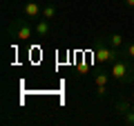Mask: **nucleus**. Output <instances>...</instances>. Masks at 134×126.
<instances>
[{"mask_svg": "<svg viewBox=\"0 0 134 126\" xmlns=\"http://www.w3.org/2000/svg\"><path fill=\"white\" fill-rule=\"evenodd\" d=\"M110 74L116 83H134V63L121 56L110 65Z\"/></svg>", "mask_w": 134, "mask_h": 126, "instance_id": "1", "label": "nucleus"}, {"mask_svg": "<svg viewBox=\"0 0 134 126\" xmlns=\"http://www.w3.org/2000/svg\"><path fill=\"white\" fill-rule=\"evenodd\" d=\"M94 56H96V61L103 63V65H112L116 59L123 56V52H121L119 47H112V45L105 41V36H103V38L94 41Z\"/></svg>", "mask_w": 134, "mask_h": 126, "instance_id": "2", "label": "nucleus"}, {"mask_svg": "<svg viewBox=\"0 0 134 126\" xmlns=\"http://www.w3.org/2000/svg\"><path fill=\"white\" fill-rule=\"evenodd\" d=\"M27 20H29V18H25V16H23V18L14 20V23L9 25V34L14 36L18 43H29L31 36H36V29H34Z\"/></svg>", "mask_w": 134, "mask_h": 126, "instance_id": "3", "label": "nucleus"}, {"mask_svg": "<svg viewBox=\"0 0 134 126\" xmlns=\"http://www.w3.org/2000/svg\"><path fill=\"white\" fill-rule=\"evenodd\" d=\"M40 14H43V5H40L38 0H29V2L23 5V16L25 18L36 20V18H40Z\"/></svg>", "mask_w": 134, "mask_h": 126, "instance_id": "4", "label": "nucleus"}, {"mask_svg": "<svg viewBox=\"0 0 134 126\" xmlns=\"http://www.w3.org/2000/svg\"><path fill=\"white\" fill-rule=\"evenodd\" d=\"M112 110H114L116 117H123L127 110H132V101H130L127 97H119V99H114V104H112Z\"/></svg>", "mask_w": 134, "mask_h": 126, "instance_id": "5", "label": "nucleus"}, {"mask_svg": "<svg viewBox=\"0 0 134 126\" xmlns=\"http://www.w3.org/2000/svg\"><path fill=\"white\" fill-rule=\"evenodd\" d=\"M34 29H36V38H47L49 36V32H52V20H47V18H40L38 23L34 25Z\"/></svg>", "mask_w": 134, "mask_h": 126, "instance_id": "6", "label": "nucleus"}, {"mask_svg": "<svg viewBox=\"0 0 134 126\" xmlns=\"http://www.w3.org/2000/svg\"><path fill=\"white\" fill-rule=\"evenodd\" d=\"M58 16V7L54 5V2H49V5H43V14H40V18H47V20H54Z\"/></svg>", "mask_w": 134, "mask_h": 126, "instance_id": "7", "label": "nucleus"}, {"mask_svg": "<svg viewBox=\"0 0 134 126\" xmlns=\"http://www.w3.org/2000/svg\"><path fill=\"white\" fill-rule=\"evenodd\" d=\"M105 41L112 45V47H119V50H123V45H125V38H123L121 34H107Z\"/></svg>", "mask_w": 134, "mask_h": 126, "instance_id": "8", "label": "nucleus"}, {"mask_svg": "<svg viewBox=\"0 0 134 126\" xmlns=\"http://www.w3.org/2000/svg\"><path fill=\"white\" fill-rule=\"evenodd\" d=\"M112 81V74L110 72H98L94 74V86H110Z\"/></svg>", "mask_w": 134, "mask_h": 126, "instance_id": "9", "label": "nucleus"}, {"mask_svg": "<svg viewBox=\"0 0 134 126\" xmlns=\"http://www.w3.org/2000/svg\"><path fill=\"white\" fill-rule=\"evenodd\" d=\"M96 99H105L110 97V86H96Z\"/></svg>", "mask_w": 134, "mask_h": 126, "instance_id": "10", "label": "nucleus"}, {"mask_svg": "<svg viewBox=\"0 0 134 126\" xmlns=\"http://www.w3.org/2000/svg\"><path fill=\"white\" fill-rule=\"evenodd\" d=\"M121 52H123L125 59H132V61H134V43H125Z\"/></svg>", "mask_w": 134, "mask_h": 126, "instance_id": "11", "label": "nucleus"}, {"mask_svg": "<svg viewBox=\"0 0 134 126\" xmlns=\"http://www.w3.org/2000/svg\"><path fill=\"white\" fill-rule=\"evenodd\" d=\"M121 122H123L125 126H134V108H132V110H127V113H125V115L121 117Z\"/></svg>", "mask_w": 134, "mask_h": 126, "instance_id": "12", "label": "nucleus"}, {"mask_svg": "<svg viewBox=\"0 0 134 126\" xmlns=\"http://www.w3.org/2000/svg\"><path fill=\"white\" fill-rule=\"evenodd\" d=\"M123 2H125L127 7H132V9H134V0H123Z\"/></svg>", "mask_w": 134, "mask_h": 126, "instance_id": "13", "label": "nucleus"}, {"mask_svg": "<svg viewBox=\"0 0 134 126\" xmlns=\"http://www.w3.org/2000/svg\"><path fill=\"white\" fill-rule=\"evenodd\" d=\"M132 108H134V101H132Z\"/></svg>", "mask_w": 134, "mask_h": 126, "instance_id": "14", "label": "nucleus"}, {"mask_svg": "<svg viewBox=\"0 0 134 126\" xmlns=\"http://www.w3.org/2000/svg\"><path fill=\"white\" fill-rule=\"evenodd\" d=\"M130 61H132V59H130ZM132 63H134V61H132Z\"/></svg>", "mask_w": 134, "mask_h": 126, "instance_id": "15", "label": "nucleus"}]
</instances>
